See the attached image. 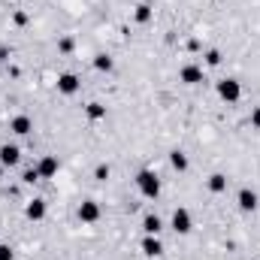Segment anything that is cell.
I'll use <instances>...</instances> for the list:
<instances>
[{"mask_svg": "<svg viewBox=\"0 0 260 260\" xmlns=\"http://www.w3.org/2000/svg\"><path fill=\"white\" fill-rule=\"evenodd\" d=\"M206 64H209V67H218V64H221V52H218V49L206 52Z\"/></svg>", "mask_w": 260, "mask_h": 260, "instance_id": "19", "label": "cell"}, {"mask_svg": "<svg viewBox=\"0 0 260 260\" xmlns=\"http://www.w3.org/2000/svg\"><path fill=\"white\" fill-rule=\"evenodd\" d=\"M58 91L67 94V97L76 94V91H79V76H76V73H64V76H58Z\"/></svg>", "mask_w": 260, "mask_h": 260, "instance_id": "8", "label": "cell"}, {"mask_svg": "<svg viewBox=\"0 0 260 260\" xmlns=\"http://www.w3.org/2000/svg\"><path fill=\"white\" fill-rule=\"evenodd\" d=\"M94 67H97L100 73H109V70L115 67V61H112L109 55H97V58H94Z\"/></svg>", "mask_w": 260, "mask_h": 260, "instance_id": "17", "label": "cell"}, {"mask_svg": "<svg viewBox=\"0 0 260 260\" xmlns=\"http://www.w3.org/2000/svg\"><path fill=\"white\" fill-rule=\"evenodd\" d=\"M6 55H9V52H6V49H0V61H3V58H6Z\"/></svg>", "mask_w": 260, "mask_h": 260, "instance_id": "25", "label": "cell"}, {"mask_svg": "<svg viewBox=\"0 0 260 260\" xmlns=\"http://www.w3.org/2000/svg\"><path fill=\"white\" fill-rule=\"evenodd\" d=\"M142 251H145L148 257H160V254H164V245H160L157 236H145V239H142Z\"/></svg>", "mask_w": 260, "mask_h": 260, "instance_id": "13", "label": "cell"}, {"mask_svg": "<svg viewBox=\"0 0 260 260\" xmlns=\"http://www.w3.org/2000/svg\"><path fill=\"white\" fill-rule=\"evenodd\" d=\"M24 215H27L30 221H43V218H46V200H30L27 209H24Z\"/></svg>", "mask_w": 260, "mask_h": 260, "instance_id": "10", "label": "cell"}, {"mask_svg": "<svg viewBox=\"0 0 260 260\" xmlns=\"http://www.w3.org/2000/svg\"><path fill=\"white\" fill-rule=\"evenodd\" d=\"M0 176H3V164H0Z\"/></svg>", "mask_w": 260, "mask_h": 260, "instance_id": "26", "label": "cell"}, {"mask_svg": "<svg viewBox=\"0 0 260 260\" xmlns=\"http://www.w3.org/2000/svg\"><path fill=\"white\" fill-rule=\"evenodd\" d=\"M136 188H139V194L145 197V200H157V194H160V179L151 170H139L136 173Z\"/></svg>", "mask_w": 260, "mask_h": 260, "instance_id": "1", "label": "cell"}, {"mask_svg": "<svg viewBox=\"0 0 260 260\" xmlns=\"http://www.w3.org/2000/svg\"><path fill=\"white\" fill-rule=\"evenodd\" d=\"M173 230H176L179 236H188V233L194 230V221H191V212H188V209H176V212H173Z\"/></svg>", "mask_w": 260, "mask_h": 260, "instance_id": "3", "label": "cell"}, {"mask_svg": "<svg viewBox=\"0 0 260 260\" xmlns=\"http://www.w3.org/2000/svg\"><path fill=\"white\" fill-rule=\"evenodd\" d=\"M0 260H12V248L9 245H0Z\"/></svg>", "mask_w": 260, "mask_h": 260, "instance_id": "23", "label": "cell"}, {"mask_svg": "<svg viewBox=\"0 0 260 260\" xmlns=\"http://www.w3.org/2000/svg\"><path fill=\"white\" fill-rule=\"evenodd\" d=\"M136 21H139V24L151 21V6H148V3H139V6H136Z\"/></svg>", "mask_w": 260, "mask_h": 260, "instance_id": "18", "label": "cell"}, {"mask_svg": "<svg viewBox=\"0 0 260 260\" xmlns=\"http://www.w3.org/2000/svg\"><path fill=\"white\" fill-rule=\"evenodd\" d=\"M9 130H12V133H18V136H27V133L34 130V121H30L27 115H15V118L9 121Z\"/></svg>", "mask_w": 260, "mask_h": 260, "instance_id": "9", "label": "cell"}, {"mask_svg": "<svg viewBox=\"0 0 260 260\" xmlns=\"http://www.w3.org/2000/svg\"><path fill=\"white\" fill-rule=\"evenodd\" d=\"M142 230H145V236H157V233L164 230V221H160L157 215H145V218H142Z\"/></svg>", "mask_w": 260, "mask_h": 260, "instance_id": "12", "label": "cell"}, {"mask_svg": "<svg viewBox=\"0 0 260 260\" xmlns=\"http://www.w3.org/2000/svg\"><path fill=\"white\" fill-rule=\"evenodd\" d=\"M251 127H257V130H260V106L254 109V112H251Z\"/></svg>", "mask_w": 260, "mask_h": 260, "instance_id": "24", "label": "cell"}, {"mask_svg": "<svg viewBox=\"0 0 260 260\" xmlns=\"http://www.w3.org/2000/svg\"><path fill=\"white\" fill-rule=\"evenodd\" d=\"M85 112H88V118H91V121L106 118V106H103V103H88V109H85Z\"/></svg>", "mask_w": 260, "mask_h": 260, "instance_id": "16", "label": "cell"}, {"mask_svg": "<svg viewBox=\"0 0 260 260\" xmlns=\"http://www.w3.org/2000/svg\"><path fill=\"white\" fill-rule=\"evenodd\" d=\"M206 185H209V191H212V194H224V191H227V176L215 173V176H209V182H206Z\"/></svg>", "mask_w": 260, "mask_h": 260, "instance_id": "14", "label": "cell"}, {"mask_svg": "<svg viewBox=\"0 0 260 260\" xmlns=\"http://www.w3.org/2000/svg\"><path fill=\"white\" fill-rule=\"evenodd\" d=\"M21 179H24V182H27V185H34V182H37V179H40V173H37V167H34V170H27V173H24V176H21Z\"/></svg>", "mask_w": 260, "mask_h": 260, "instance_id": "22", "label": "cell"}, {"mask_svg": "<svg viewBox=\"0 0 260 260\" xmlns=\"http://www.w3.org/2000/svg\"><path fill=\"white\" fill-rule=\"evenodd\" d=\"M58 52H64V55H70V52H73V40H70V37L58 43Z\"/></svg>", "mask_w": 260, "mask_h": 260, "instance_id": "21", "label": "cell"}, {"mask_svg": "<svg viewBox=\"0 0 260 260\" xmlns=\"http://www.w3.org/2000/svg\"><path fill=\"white\" fill-rule=\"evenodd\" d=\"M21 160V148L18 145H0V164L3 167H15Z\"/></svg>", "mask_w": 260, "mask_h": 260, "instance_id": "7", "label": "cell"}, {"mask_svg": "<svg viewBox=\"0 0 260 260\" xmlns=\"http://www.w3.org/2000/svg\"><path fill=\"white\" fill-rule=\"evenodd\" d=\"M94 179H97V182H106V179H109V167H106V164H100V167L94 170Z\"/></svg>", "mask_w": 260, "mask_h": 260, "instance_id": "20", "label": "cell"}, {"mask_svg": "<svg viewBox=\"0 0 260 260\" xmlns=\"http://www.w3.org/2000/svg\"><path fill=\"white\" fill-rule=\"evenodd\" d=\"M218 97L227 100V103H239V97H242V85H239L236 79H221V82H218Z\"/></svg>", "mask_w": 260, "mask_h": 260, "instance_id": "2", "label": "cell"}, {"mask_svg": "<svg viewBox=\"0 0 260 260\" xmlns=\"http://www.w3.org/2000/svg\"><path fill=\"white\" fill-rule=\"evenodd\" d=\"M179 79H182L185 85H200V82H203V67L185 64L182 70H179Z\"/></svg>", "mask_w": 260, "mask_h": 260, "instance_id": "6", "label": "cell"}, {"mask_svg": "<svg viewBox=\"0 0 260 260\" xmlns=\"http://www.w3.org/2000/svg\"><path fill=\"white\" fill-rule=\"evenodd\" d=\"M79 221H82V224H94V221H100V206H97L94 200H85V203L79 206Z\"/></svg>", "mask_w": 260, "mask_h": 260, "instance_id": "5", "label": "cell"}, {"mask_svg": "<svg viewBox=\"0 0 260 260\" xmlns=\"http://www.w3.org/2000/svg\"><path fill=\"white\" fill-rule=\"evenodd\" d=\"M239 209H242V212H254V209H257V194H254L251 188H242V191H239Z\"/></svg>", "mask_w": 260, "mask_h": 260, "instance_id": "11", "label": "cell"}, {"mask_svg": "<svg viewBox=\"0 0 260 260\" xmlns=\"http://www.w3.org/2000/svg\"><path fill=\"white\" fill-rule=\"evenodd\" d=\"M58 170H61V164H58V157H55V154H46V157L37 164L40 179H52V176H58Z\"/></svg>", "mask_w": 260, "mask_h": 260, "instance_id": "4", "label": "cell"}, {"mask_svg": "<svg viewBox=\"0 0 260 260\" xmlns=\"http://www.w3.org/2000/svg\"><path fill=\"white\" fill-rule=\"evenodd\" d=\"M170 164H173V170H179V173H185V170H188V154L176 148V151L170 154Z\"/></svg>", "mask_w": 260, "mask_h": 260, "instance_id": "15", "label": "cell"}]
</instances>
